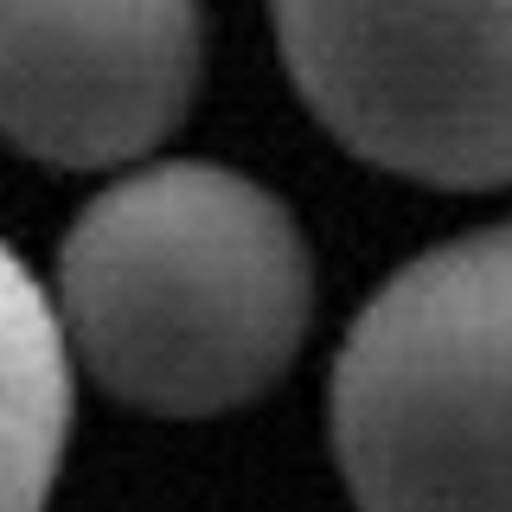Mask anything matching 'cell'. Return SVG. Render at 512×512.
Returning a JSON list of instances; mask_svg holds the SVG:
<instances>
[{
  "instance_id": "obj_4",
  "label": "cell",
  "mask_w": 512,
  "mask_h": 512,
  "mask_svg": "<svg viewBox=\"0 0 512 512\" xmlns=\"http://www.w3.org/2000/svg\"><path fill=\"white\" fill-rule=\"evenodd\" d=\"M205 77L199 0H0V141L45 167L141 160Z\"/></svg>"
},
{
  "instance_id": "obj_5",
  "label": "cell",
  "mask_w": 512,
  "mask_h": 512,
  "mask_svg": "<svg viewBox=\"0 0 512 512\" xmlns=\"http://www.w3.org/2000/svg\"><path fill=\"white\" fill-rule=\"evenodd\" d=\"M71 436V352L52 288L0 244V512H45Z\"/></svg>"
},
{
  "instance_id": "obj_1",
  "label": "cell",
  "mask_w": 512,
  "mask_h": 512,
  "mask_svg": "<svg viewBox=\"0 0 512 512\" xmlns=\"http://www.w3.org/2000/svg\"><path fill=\"white\" fill-rule=\"evenodd\" d=\"M71 365L148 416H218L263 397L314 320L295 212L250 173L160 160L103 186L58 250Z\"/></svg>"
},
{
  "instance_id": "obj_3",
  "label": "cell",
  "mask_w": 512,
  "mask_h": 512,
  "mask_svg": "<svg viewBox=\"0 0 512 512\" xmlns=\"http://www.w3.org/2000/svg\"><path fill=\"white\" fill-rule=\"evenodd\" d=\"M276 45L359 160L442 192L506 186V0H276Z\"/></svg>"
},
{
  "instance_id": "obj_2",
  "label": "cell",
  "mask_w": 512,
  "mask_h": 512,
  "mask_svg": "<svg viewBox=\"0 0 512 512\" xmlns=\"http://www.w3.org/2000/svg\"><path fill=\"white\" fill-rule=\"evenodd\" d=\"M506 327L500 224L365 301L333 365V455L359 512H506Z\"/></svg>"
}]
</instances>
